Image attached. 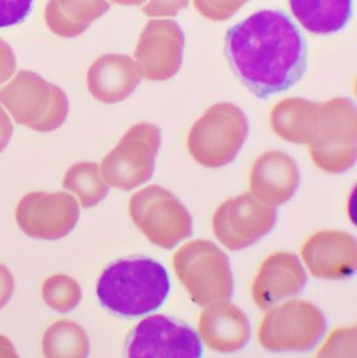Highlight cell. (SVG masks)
Listing matches in <instances>:
<instances>
[{
  "label": "cell",
  "mask_w": 357,
  "mask_h": 358,
  "mask_svg": "<svg viewBox=\"0 0 357 358\" xmlns=\"http://www.w3.org/2000/svg\"><path fill=\"white\" fill-rule=\"evenodd\" d=\"M169 292L165 267L144 257L114 262L103 271L97 285L100 304L122 317H141L159 309Z\"/></svg>",
  "instance_id": "2"
},
{
  "label": "cell",
  "mask_w": 357,
  "mask_h": 358,
  "mask_svg": "<svg viewBox=\"0 0 357 358\" xmlns=\"http://www.w3.org/2000/svg\"><path fill=\"white\" fill-rule=\"evenodd\" d=\"M34 0H0V28L24 22L34 8Z\"/></svg>",
  "instance_id": "27"
},
{
  "label": "cell",
  "mask_w": 357,
  "mask_h": 358,
  "mask_svg": "<svg viewBox=\"0 0 357 358\" xmlns=\"http://www.w3.org/2000/svg\"><path fill=\"white\" fill-rule=\"evenodd\" d=\"M309 153L313 164L324 173H342L355 165L357 117L352 100L333 98L321 104L319 126Z\"/></svg>",
  "instance_id": "6"
},
{
  "label": "cell",
  "mask_w": 357,
  "mask_h": 358,
  "mask_svg": "<svg viewBox=\"0 0 357 358\" xmlns=\"http://www.w3.org/2000/svg\"><path fill=\"white\" fill-rule=\"evenodd\" d=\"M172 264L180 282L198 306L231 298L233 276L230 261L213 242L198 239L186 243L174 255Z\"/></svg>",
  "instance_id": "4"
},
{
  "label": "cell",
  "mask_w": 357,
  "mask_h": 358,
  "mask_svg": "<svg viewBox=\"0 0 357 358\" xmlns=\"http://www.w3.org/2000/svg\"><path fill=\"white\" fill-rule=\"evenodd\" d=\"M291 13L308 32L333 34L349 24L352 13V0H289Z\"/></svg>",
  "instance_id": "20"
},
{
  "label": "cell",
  "mask_w": 357,
  "mask_h": 358,
  "mask_svg": "<svg viewBox=\"0 0 357 358\" xmlns=\"http://www.w3.org/2000/svg\"><path fill=\"white\" fill-rule=\"evenodd\" d=\"M194 7L206 20L222 22L232 18L248 0H192Z\"/></svg>",
  "instance_id": "25"
},
{
  "label": "cell",
  "mask_w": 357,
  "mask_h": 358,
  "mask_svg": "<svg viewBox=\"0 0 357 358\" xmlns=\"http://www.w3.org/2000/svg\"><path fill=\"white\" fill-rule=\"evenodd\" d=\"M189 4V0H148L142 12L148 17H175Z\"/></svg>",
  "instance_id": "28"
},
{
  "label": "cell",
  "mask_w": 357,
  "mask_h": 358,
  "mask_svg": "<svg viewBox=\"0 0 357 358\" xmlns=\"http://www.w3.org/2000/svg\"><path fill=\"white\" fill-rule=\"evenodd\" d=\"M12 133H13L12 122L9 120L7 113L4 112V109L0 106V153L7 148L8 143L12 138Z\"/></svg>",
  "instance_id": "31"
},
{
  "label": "cell",
  "mask_w": 357,
  "mask_h": 358,
  "mask_svg": "<svg viewBox=\"0 0 357 358\" xmlns=\"http://www.w3.org/2000/svg\"><path fill=\"white\" fill-rule=\"evenodd\" d=\"M139 64L123 55H106L88 73V87L93 98L106 104L126 100L142 80Z\"/></svg>",
  "instance_id": "18"
},
{
  "label": "cell",
  "mask_w": 357,
  "mask_h": 358,
  "mask_svg": "<svg viewBox=\"0 0 357 358\" xmlns=\"http://www.w3.org/2000/svg\"><path fill=\"white\" fill-rule=\"evenodd\" d=\"M42 351L46 357H88L89 338L79 324L59 320L43 334Z\"/></svg>",
  "instance_id": "22"
},
{
  "label": "cell",
  "mask_w": 357,
  "mask_h": 358,
  "mask_svg": "<svg viewBox=\"0 0 357 358\" xmlns=\"http://www.w3.org/2000/svg\"><path fill=\"white\" fill-rule=\"evenodd\" d=\"M0 357H17L13 345L3 336H0Z\"/></svg>",
  "instance_id": "32"
},
{
  "label": "cell",
  "mask_w": 357,
  "mask_h": 358,
  "mask_svg": "<svg viewBox=\"0 0 357 358\" xmlns=\"http://www.w3.org/2000/svg\"><path fill=\"white\" fill-rule=\"evenodd\" d=\"M161 146V131L151 123L131 127L104 157L100 173L106 184L125 192L146 184L153 178L155 159Z\"/></svg>",
  "instance_id": "9"
},
{
  "label": "cell",
  "mask_w": 357,
  "mask_h": 358,
  "mask_svg": "<svg viewBox=\"0 0 357 358\" xmlns=\"http://www.w3.org/2000/svg\"><path fill=\"white\" fill-rule=\"evenodd\" d=\"M184 46L186 37L176 22L150 20L134 52L142 76L151 81L174 78L183 64Z\"/></svg>",
  "instance_id": "13"
},
{
  "label": "cell",
  "mask_w": 357,
  "mask_h": 358,
  "mask_svg": "<svg viewBox=\"0 0 357 358\" xmlns=\"http://www.w3.org/2000/svg\"><path fill=\"white\" fill-rule=\"evenodd\" d=\"M112 1L122 4V6H141L147 0H112Z\"/></svg>",
  "instance_id": "33"
},
{
  "label": "cell",
  "mask_w": 357,
  "mask_h": 358,
  "mask_svg": "<svg viewBox=\"0 0 357 358\" xmlns=\"http://www.w3.org/2000/svg\"><path fill=\"white\" fill-rule=\"evenodd\" d=\"M225 56L242 85L267 99L288 92L304 76L308 46L288 14L265 9L228 29Z\"/></svg>",
  "instance_id": "1"
},
{
  "label": "cell",
  "mask_w": 357,
  "mask_h": 358,
  "mask_svg": "<svg viewBox=\"0 0 357 358\" xmlns=\"http://www.w3.org/2000/svg\"><path fill=\"white\" fill-rule=\"evenodd\" d=\"M80 217L79 204L66 192H29L15 210V220L24 234L56 241L73 231Z\"/></svg>",
  "instance_id": "11"
},
{
  "label": "cell",
  "mask_w": 357,
  "mask_h": 358,
  "mask_svg": "<svg viewBox=\"0 0 357 358\" xmlns=\"http://www.w3.org/2000/svg\"><path fill=\"white\" fill-rule=\"evenodd\" d=\"M307 285V273L295 255L274 253L265 259L252 284L255 304L267 310L283 299L295 296Z\"/></svg>",
  "instance_id": "15"
},
{
  "label": "cell",
  "mask_w": 357,
  "mask_h": 358,
  "mask_svg": "<svg viewBox=\"0 0 357 358\" xmlns=\"http://www.w3.org/2000/svg\"><path fill=\"white\" fill-rule=\"evenodd\" d=\"M42 298L47 306L59 313H69L79 306L81 289L66 275H55L42 286Z\"/></svg>",
  "instance_id": "24"
},
{
  "label": "cell",
  "mask_w": 357,
  "mask_h": 358,
  "mask_svg": "<svg viewBox=\"0 0 357 358\" xmlns=\"http://www.w3.org/2000/svg\"><path fill=\"white\" fill-rule=\"evenodd\" d=\"M202 353L197 333L165 315L144 319L127 342V356L131 358H198Z\"/></svg>",
  "instance_id": "12"
},
{
  "label": "cell",
  "mask_w": 357,
  "mask_h": 358,
  "mask_svg": "<svg viewBox=\"0 0 357 358\" xmlns=\"http://www.w3.org/2000/svg\"><path fill=\"white\" fill-rule=\"evenodd\" d=\"M15 70V59L10 48L8 51H0V85L7 81Z\"/></svg>",
  "instance_id": "30"
},
{
  "label": "cell",
  "mask_w": 357,
  "mask_h": 358,
  "mask_svg": "<svg viewBox=\"0 0 357 358\" xmlns=\"http://www.w3.org/2000/svg\"><path fill=\"white\" fill-rule=\"evenodd\" d=\"M321 104L303 99L288 98L272 108V131L284 141L297 145H309L319 126Z\"/></svg>",
  "instance_id": "19"
},
{
  "label": "cell",
  "mask_w": 357,
  "mask_h": 358,
  "mask_svg": "<svg viewBox=\"0 0 357 358\" xmlns=\"http://www.w3.org/2000/svg\"><path fill=\"white\" fill-rule=\"evenodd\" d=\"M199 336L213 351L232 353L242 350L251 336L245 313L227 300L212 303L199 318Z\"/></svg>",
  "instance_id": "17"
},
{
  "label": "cell",
  "mask_w": 357,
  "mask_h": 358,
  "mask_svg": "<svg viewBox=\"0 0 357 358\" xmlns=\"http://www.w3.org/2000/svg\"><path fill=\"white\" fill-rule=\"evenodd\" d=\"M299 181L297 162L281 151L262 153L255 161L250 176L252 195L267 206H283L289 201Z\"/></svg>",
  "instance_id": "16"
},
{
  "label": "cell",
  "mask_w": 357,
  "mask_h": 358,
  "mask_svg": "<svg viewBox=\"0 0 357 358\" xmlns=\"http://www.w3.org/2000/svg\"><path fill=\"white\" fill-rule=\"evenodd\" d=\"M130 214L139 231L161 248L172 250L192 236V215L172 192L161 186H147L133 194Z\"/></svg>",
  "instance_id": "7"
},
{
  "label": "cell",
  "mask_w": 357,
  "mask_h": 358,
  "mask_svg": "<svg viewBox=\"0 0 357 358\" xmlns=\"http://www.w3.org/2000/svg\"><path fill=\"white\" fill-rule=\"evenodd\" d=\"M302 257L314 278L346 279L356 271V239L350 233L322 231L305 242Z\"/></svg>",
  "instance_id": "14"
},
{
  "label": "cell",
  "mask_w": 357,
  "mask_h": 358,
  "mask_svg": "<svg viewBox=\"0 0 357 358\" xmlns=\"http://www.w3.org/2000/svg\"><path fill=\"white\" fill-rule=\"evenodd\" d=\"M276 210L252 194H242L220 204L213 215V232L225 248L239 251L255 245L272 231Z\"/></svg>",
  "instance_id": "10"
},
{
  "label": "cell",
  "mask_w": 357,
  "mask_h": 358,
  "mask_svg": "<svg viewBox=\"0 0 357 358\" xmlns=\"http://www.w3.org/2000/svg\"><path fill=\"white\" fill-rule=\"evenodd\" d=\"M13 275L7 267L0 264V309L7 306L14 292Z\"/></svg>",
  "instance_id": "29"
},
{
  "label": "cell",
  "mask_w": 357,
  "mask_h": 358,
  "mask_svg": "<svg viewBox=\"0 0 357 358\" xmlns=\"http://www.w3.org/2000/svg\"><path fill=\"white\" fill-rule=\"evenodd\" d=\"M326 329L327 320L317 306L304 300H291L265 315L258 341L267 351H309L322 339Z\"/></svg>",
  "instance_id": "8"
},
{
  "label": "cell",
  "mask_w": 357,
  "mask_h": 358,
  "mask_svg": "<svg viewBox=\"0 0 357 358\" xmlns=\"http://www.w3.org/2000/svg\"><path fill=\"white\" fill-rule=\"evenodd\" d=\"M62 186L75 194L84 208L98 206L109 192V185L102 178L98 164L94 162H79L70 167Z\"/></svg>",
  "instance_id": "23"
},
{
  "label": "cell",
  "mask_w": 357,
  "mask_h": 358,
  "mask_svg": "<svg viewBox=\"0 0 357 358\" xmlns=\"http://www.w3.org/2000/svg\"><path fill=\"white\" fill-rule=\"evenodd\" d=\"M0 104L14 120L37 132H52L69 114L66 94L37 73L20 71L0 90Z\"/></svg>",
  "instance_id": "5"
},
{
  "label": "cell",
  "mask_w": 357,
  "mask_h": 358,
  "mask_svg": "<svg viewBox=\"0 0 357 358\" xmlns=\"http://www.w3.org/2000/svg\"><path fill=\"white\" fill-rule=\"evenodd\" d=\"M356 345V329H341L333 333L331 338L327 341L321 351L318 352V357H355L350 352L355 350Z\"/></svg>",
  "instance_id": "26"
},
{
  "label": "cell",
  "mask_w": 357,
  "mask_h": 358,
  "mask_svg": "<svg viewBox=\"0 0 357 358\" xmlns=\"http://www.w3.org/2000/svg\"><path fill=\"white\" fill-rule=\"evenodd\" d=\"M248 136L244 110L232 103L211 106L189 132L188 150L202 166L217 169L237 157Z\"/></svg>",
  "instance_id": "3"
},
{
  "label": "cell",
  "mask_w": 357,
  "mask_h": 358,
  "mask_svg": "<svg viewBox=\"0 0 357 358\" xmlns=\"http://www.w3.org/2000/svg\"><path fill=\"white\" fill-rule=\"evenodd\" d=\"M106 0H51L47 6V24L62 37H76L92 22L109 10Z\"/></svg>",
  "instance_id": "21"
}]
</instances>
